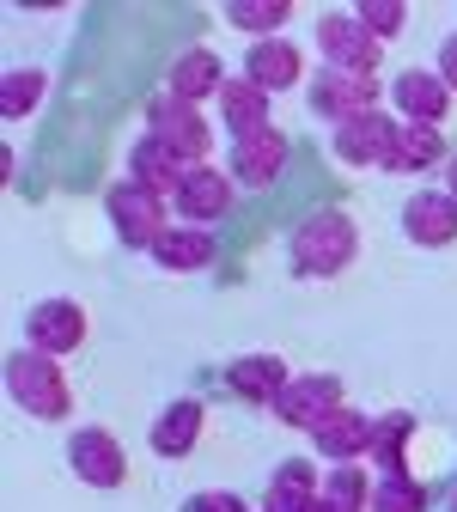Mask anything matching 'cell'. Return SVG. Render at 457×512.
I'll return each mask as SVG.
<instances>
[{"label": "cell", "instance_id": "cell-7", "mask_svg": "<svg viewBox=\"0 0 457 512\" xmlns=\"http://www.w3.org/2000/svg\"><path fill=\"white\" fill-rule=\"evenodd\" d=\"M336 409H348V384H342L336 372H299L287 391L275 397L269 415H275L281 427H293V433H317Z\"/></svg>", "mask_w": 457, "mask_h": 512}, {"label": "cell", "instance_id": "cell-3", "mask_svg": "<svg viewBox=\"0 0 457 512\" xmlns=\"http://www.w3.org/2000/svg\"><path fill=\"white\" fill-rule=\"evenodd\" d=\"M104 214H110V226H116V238L128 250H147V256L171 232V202L153 196V189H141V183H128V177H116L104 189Z\"/></svg>", "mask_w": 457, "mask_h": 512}, {"label": "cell", "instance_id": "cell-17", "mask_svg": "<svg viewBox=\"0 0 457 512\" xmlns=\"http://www.w3.org/2000/svg\"><path fill=\"white\" fill-rule=\"evenodd\" d=\"M403 238L421 244V250L457 244V202L445 196V189H415V196L403 202Z\"/></svg>", "mask_w": 457, "mask_h": 512}, {"label": "cell", "instance_id": "cell-5", "mask_svg": "<svg viewBox=\"0 0 457 512\" xmlns=\"http://www.w3.org/2000/svg\"><path fill=\"white\" fill-rule=\"evenodd\" d=\"M147 135H153L177 165H208V153H214L208 116L195 110V104H177V98H153V104H147Z\"/></svg>", "mask_w": 457, "mask_h": 512}, {"label": "cell", "instance_id": "cell-24", "mask_svg": "<svg viewBox=\"0 0 457 512\" xmlns=\"http://www.w3.org/2000/svg\"><path fill=\"white\" fill-rule=\"evenodd\" d=\"M439 159H445V135H439V128H427V122H403V128H397V141H390V153H384V171L415 177V171H433Z\"/></svg>", "mask_w": 457, "mask_h": 512}, {"label": "cell", "instance_id": "cell-35", "mask_svg": "<svg viewBox=\"0 0 457 512\" xmlns=\"http://www.w3.org/2000/svg\"><path fill=\"white\" fill-rule=\"evenodd\" d=\"M445 512H457V488H451V500H445Z\"/></svg>", "mask_w": 457, "mask_h": 512}, {"label": "cell", "instance_id": "cell-23", "mask_svg": "<svg viewBox=\"0 0 457 512\" xmlns=\"http://www.w3.org/2000/svg\"><path fill=\"white\" fill-rule=\"evenodd\" d=\"M183 171H189V165H177V159H171V153H165L153 135H141L135 147H128V171H122V177L171 202V196H177V183H183Z\"/></svg>", "mask_w": 457, "mask_h": 512}, {"label": "cell", "instance_id": "cell-21", "mask_svg": "<svg viewBox=\"0 0 457 512\" xmlns=\"http://www.w3.org/2000/svg\"><path fill=\"white\" fill-rule=\"evenodd\" d=\"M323 494V476L311 458H287L269 470V488H263V512H305L311 500Z\"/></svg>", "mask_w": 457, "mask_h": 512}, {"label": "cell", "instance_id": "cell-28", "mask_svg": "<svg viewBox=\"0 0 457 512\" xmlns=\"http://www.w3.org/2000/svg\"><path fill=\"white\" fill-rule=\"evenodd\" d=\"M372 476L366 464H330V476H323V500L342 506V512H372Z\"/></svg>", "mask_w": 457, "mask_h": 512}, {"label": "cell", "instance_id": "cell-18", "mask_svg": "<svg viewBox=\"0 0 457 512\" xmlns=\"http://www.w3.org/2000/svg\"><path fill=\"white\" fill-rule=\"evenodd\" d=\"M311 452H317L323 464H360V458H372V415L354 409V403L336 409L330 421L311 433Z\"/></svg>", "mask_w": 457, "mask_h": 512}, {"label": "cell", "instance_id": "cell-27", "mask_svg": "<svg viewBox=\"0 0 457 512\" xmlns=\"http://www.w3.org/2000/svg\"><path fill=\"white\" fill-rule=\"evenodd\" d=\"M43 92H49V74L43 68H7V74H0V116L25 122L43 104Z\"/></svg>", "mask_w": 457, "mask_h": 512}, {"label": "cell", "instance_id": "cell-25", "mask_svg": "<svg viewBox=\"0 0 457 512\" xmlns=\"http://www.w3.org/2000/svg\"><path fill=\"white\" fill-rule=\"evenodd\" d=\"M409 439H415V409H384V415H372V464L384 476H403Z\"/></svg>", "mask_w": 457, "mask_h": 512}, {"label": "cell", "instance_id": "cell-22", "mask_svg": "<svg viewBox=\"0 0 457 512\" xmlns=\"http://www.w3.org/2000/svg\"><path fill=\"white\" fill-rule=\"evenodd\" d=\"M220 122L232 128V141L275 128V122H269V92L256 86V80H244V74H232V80H226V92H220Z\"/></svg>", "mask_w": 457, "mask_h": 512}, {"label": "cell", "instance_id": "cell-31", "mask_svg": "<svg viewBox=\"0 0 457 512\" xmlns=\"http://www.w3.org/2000/svg\"><path fill=\"white\" fill-rule=\"evenodd\" d=\"M177 512H250V500L232 494V488H202V494H189Z\"/></svg>", "mask_w": 457, "mask_h": 512}, {"label": "cell", "instance_id": "cell-32", "mask_svg": "<svg viewBox=\"0 0 457 512\" xmlns=\"http://www.w3.org/2000/svg\"><path fill=\"white\" fill-rule=\"evenodd\" d=\"M439 80L457 92V31H445V43H439Z\"/></svg>", "mask_w": 457, "mask_h": 512}, {"label": "cell", "instance_id": "cell-10", "mask_svg": "<svg viewBox=\"0 0 457 512\" xmlns=\"http://www.w3.org/2000/svg\"><path fill=\"white\" fill-rule=\"evenodd\" d=\"M397 116L390 110H366V116H354V122H342L336 135H330V153H336V165H348V171H366V165H378L384 171V153H390V141H397Z\"/></svg>", "mask_w": 457, "mask_h": 512}, {"label": "cell", "instance_id": "cell-14", "mask_svg": "<svg viewBox=\"0 0 457 512\" xmlns=\"http://www.w3.org/2000/svg\"><path fill=\"white\" fill-rule=\"evenodd\" d=\"M317 68L299 55V43H287V37H269V43H250V55H244V80H256L269 98L275 92H293V86H305Z\"/></svg>", "mask_w": 457, "mask_h": 512}, {"label": "cell", "instance_id": "cell-2", "mask_svg": "<svg viewBox=\"0 0 457 512\" xmlns=\"http://www.w3.org/2000/svg\"><path fill=\"white\" fill-rule=\"evenodd\" d=\"M7 397L31 415V421H61L74 415V384L61 372V360L37 354V348H19L7 354Z\"/></svg>", "mask_w": 457, "mask_h": 512}, {"label": "cell", "instance_id": "cell-11", "mask_svg": "<svg viewBox=\"0 0 457 512\" xmlns=\"http://www.w3.org/2000/svg\"><path fill=\"white\" fill-rule=\"evenodd\" d=\"M287 159H293V141L281 135V128H263V135L232 141V153H226V177L244 183V189H269V183L287 171Z\"/></svg>", "mask_w": 457, "mask_h": 512}, {"label": "cell", "instance_id": "cell-26", "mask_svg": "<svg viewBox=\"0 0 457 512\" xmlns=\"http://www.w3.org/2000/svg\"><path fill=\"white\" fill-rule=\"evenodd\" d=\"M293 19V0H226V25L244 31L250 43L281 37V25Z\"/></svg>", "mask_w": 457, "mask_h": 512}, {"label": "cell", "instance_id": "cell-19", "mask_svg": "<svg viewBox=\"0 0 457 512\" xmlns=\"http://www.w3.org/2000/svg\"><path fill=\"white\" fill-rule=\"evenodd\" d=\"M226 384H232V397H238V403L275 409V397L293 384V372H287L281 354H238V360L226 366Z\"/></svg>", "mask_w": 457, "mask_h": 512}, {"label": "cell", "instance_id": "cell-13", "mask_svg": "<svg viewBox=\"0 0 457 512\" xmlns=\"http://www.w3.org/2000/svg\"><path fill=\"white\" fill-rule=\"evenodd\" d=\"M171 208L183 214V226H214L232 208V177L220 165H189L183 183H177V196H171Z\"/></svg>", "mask_w": 457, "mask_h": 512}, {"label": "cell", "instance_id": "cell-6", "mask_svg": "<svg viewBox=\"0 0 457 512\" xmlns=\"http://www.w3.org/2000/svg\"><path fill=\"white\" fill-rule=\"evenodd\" d=\"M311 43L323 55V68H342V74H378V61H384V43L354 13H317Z\"/></svg>", "mask_w": 457, "mask_h": 512}, {"label": "cell", "instance_id": "cell-20", "mask_svg": "<svg viewBox=\"0 0 457 512\" xmlns=\"http://www.w3.org/2000/svg\"><path fill=\"white\" fill-rule=\"evenodd\" d=\"M214 256H220L214 226H171V232L153 244V263L171 269V275H202V269H214Z\"/></svg>", "mask_w": 457, "mask_h": 512}, {"label": "cell", "instance_id": "cell-9", "mask_svg": "<svg viewBox=\"0 0 457 512\" xmlns=\"http://www.w3.org/2000/svg\"><path fill=\"white\" fill-rule=\"evenodd\" d=\"M68 470H74L86 488L110 494V488L128 482V452H122V439H116L110 427H74V433H68Z\"/></svg>", "mask_w": 457, "mask_h": 512}, {"label": "cell", "instance_id": "cell-34", "mask_svg": "<svg viewBox=\"0 0 457 512\" xmlns=\"http://www.w3.org/2000/svg\"><path fill=\"white\" fill-rule=\"evenodd\" d=\"M305 512H342V506H330V500H323V494H317V500H311Z\"/></svg>", "mask_w": 457, "mask_h": 512}, {"label": "cell", "instance_id": "cell-12", "mask_svg": "<svg viewBox=\"0 0 457 512\" xmlns=\"http://www.w3.org/2000/svg\"><path fill=\"white\" fill-rule=\"evenodd\" d=\"M226 61H220V49H208V43H195V49H183L171 68H165V98H177V104H195L202 110V98H220L226 92Z\"/></svg>", "mask_w": 457, "mask_h": 512}, {"label": "cell", "instance_id": "cell-36", "mask_svg": "<svg viewBox=\"0 0 457 512\" xmlns=\"http://www.w3.org/2000/svg\"><path fill=\"white\" fill-rule=\"evenodd\" d=\"M256 512H263V506H256Z\"/></svg>", "mask_w": 457, "mask_h": 512}, {"label": "cell", "instance_id": "cell-16", "mask_svg": "<svg viewBox=\"0 0 457 512\" xmlns=\"http://www.w3.org/2000/svg\"><path fill=\"white\" fill-rule=\"evenodd\" d=\"M390 104H397V122H427L439 128L451 116V86L439 80V68H403L397 86H390Z\"/></svg>", "mask_w": 457, "mask_h": 512}, {"label": "cell", "instance_id": "cell-30", "mask_svg": "<svg viewBox=\"0 0 457 512\" xmlns=\"http://www.w3.org/2000/svg\"><path fill=\"white\" fill-rule=\"evenodd\" d=\"M354 19H360L378 43H397V37L409 31V7H403V0H360Z\"/></svg>", "mask_w": 457, "mask_h": 512}, {"label": "cell", "instance_id": "cell-8", "mask_svg": "<svg viewBox=\"0 0 457 512\" xmlns=\"http://www.w3.org/2000/svg\"><path fill=\"white\" fill-rule=\"evenodd\" d=\"M19 336H25V348L61 360V354L86 348V311H80V299H61V293H55V299H37V305L19 317Z\"/></svg>", "mask_w": 457, "mask_h": 512}, {"label": "cell", "instance_id": "cell-15", "mask_svg": "<svg viewBox=\"0 0 457 512\" xmlns=\"http://www.w3.org/2000/svg\"><path fill=\"white\" fill-rule=\"evenodd\" d=\"M202 427H208V403L202 397H171L159 415H153V452L165 458V464H177V458H189L195 445H202Z\"/></svg>", "mask_w": 457, "mask_h": 512}, {"label": "cell", "instance_id": "cell-4", "mask_svg": "<svg viewBox=\"0 0 457 512\" xmlns=\"http://www.w3.org/2000/svg\"><path fill=\"white\" fill-rule=\"evenodd\" d=\"M305 104H311V116H317V122L342 128V122H354V116H366V110H384V92H378V80H372V74L317 68V74L305 80Z\"/></svg>", "mask_w": 457, "mask_h": 512}, {"label": "cell", "instance_id": "cell-33", "mask_svg": "<svg viewBox=\"0 0 457 512\" xmlns=\"http://www.w3.org/2000/svg\"><path fill=\"white\" fill-rule=\"evenodd\" d=\"M445 196L457 202V153H451V165H445Z\"/></svg>", "mask_w": 457, "mask_h": 512}, {"label": "cell", "instance_id": "cell-29", "mask_svg": "<svg viewBox=\"0 0 457 512\" xmlns=\"http://www.w3.org/2000/svg\"><path fill=\"white\" fill-rule=\"evenodd\" d=\"M433 506V494L403 470V476H378V488H372V512H427Z\"/></svg>", "mask_w": 457, "mask_h": 512}, {"label": "cell", "instance_id": "cell-1", "mask_svg": "<svg viewBox=\"0 0 457 512\" xmlns=\"http://www.w3.org/2000/svg\"><path fill=\"white\" fill-rule=\"evenodd\" d=\"M354 256H360V226H354V214H342V208H323V214L299 220V232H293V244H287V263H293V275H305V281L342 275Z\"/></svg>", "mask_w": 457, "mask_h": 512}]
</instances>
